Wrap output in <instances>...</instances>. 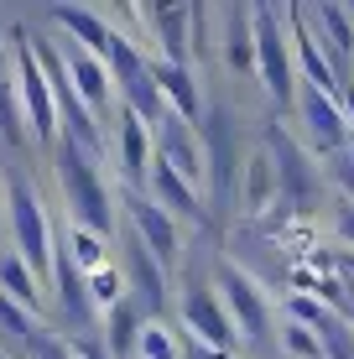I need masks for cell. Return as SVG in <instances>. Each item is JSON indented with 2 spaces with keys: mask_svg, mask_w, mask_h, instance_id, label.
I'll return each mask as SVG.
<instances>
[{
  "mask_svg": "<svg viewBox=\"0 0 354 359\" xmlns=\"http://www.w3.org/2000/svg\"><path fill=\"white\" fill-rule=\"evenodd\" d=\"M151 162H162L172 177H182L188 188H203V146L198 126H182L177 115H162L151 126Z\"/></svg>",
  "mask_w": 354,
  "mask_h": 359,
  "instance_id": "9c48e42d",
  "label": "cell"
},
{
  "mask_svg": "<svg viewBox=\"0 0 354 359\" xmlns=\"http://www.w3.org/2000/svg\"><path fill=\"white\" fill-rule=\"evenodd\" d=\"M146 198H151L156 208H162L167 219H188V224H209V214H203V198L198 188H188L182 177H172L162 162H151V172H146Z\"/></svg>",
  "mask_w": 354,
  "mask_h": 359,
  "instance_id": "2e32d148",
  "label": "cell"
},
{
  "mask_svg": "<svg viewBox=\"0 0 354 359\" xmlns=\"http://www.w3.org/2000/svg\"><path fill=\"white\" fill-rule=\"evenodd\" d=\"M282 16L292 21V36H287V42L297 47V63H302V73H308V89H318V94H328V99H339V94H344V83L334 79V68H328V57H323V47H318V32L308 27L302 6H287Z\"/></svg>",
  "mask_w": 354,
  "mask_h": 359,
  "instance_id": "9a60e30c",
  "label": "cell"
},
{
  "mask_svg": "<svg viewBox=\"0 0 354 359\" xmlns=\"http://www.w3.org/2000/svg\"><path fill=\"white\" fill-rule=\"evenodd\" d=\"M266 146H271L266 156H271V172H276V198H282L292 214H313V203H318V193H323L313 151L292 141L287 126H271V130H266Z\"/></svg>",
  "mask_w": 354,
  "mask_h": 359,
  "instance_id": "277c9868",
  "label": "cell"
},
{
  "mask_svg": "<svg viewBox=\"0 0 354 359\" xmlns=\"http://www.w3.org/2000/svg\"><path fill=\"white\" fill-rule=\"evenodd\" d=\"M276 349H282V359H323V344H318V333L313 328H302V323H282V333H276Z\"/></svg>",
  "mask_w": 354,
  "mask_h": 359,
  "instance_id": "4316f807",
  "label": "cell"
},
{
  "mask_svg": "<svg viewBox=\"0 0 354 359\" xmlns=\"http://www.w3.org/2000/svg\"><path fill=\"white\" fill-rule=\"evenodd\" d=\"M115 151H120L125 188L141 193L146 188V172H151V130H146L130 109H120V120H115Z\"/></svg>",
  "mask_w": 354,
  "mask_h": 359,
  "instance_id": "ac0fdd59",
  "label": "cell"
},
{
  "mask_svg": "<svg viewBox=\"0 0 354 359\" xmlns=\"http://www.w3.org/2000/svg\"><path fill=\"white\" fill-rule=\"evenodd\" d=\"M0 203H6V188H0Z\"/></svg>",
  "mask_w": 354,
  "mask_h": 359,
  "instance_id": "836d02e7",
  "label": "cell"
},
{
  "mask_svg": "<svg viewBox=\"0 0 354 359\" xmlns=\"http://www.w3.org/2000/svg\"><path fill=\"white\" fill-rule=\"evenodd\" d=\"M182 323H188V339L203 344V349H214V354L235 349V328H229V318H224V307H219L214 287H203V281L182 292Z\"/></svg>",
  "mask_w": 354,
  "mask_h": 359,
  "instance_id": "4fadbf2b",
  "label": "cell"
},
{
  "mask_svg": "<svg viewBox=\"0 0 354 359\" xmlns=\"http://www.w3.org/2000/svg\"><path fill=\"white\" fill-rule=\"evenodd\" d=\"M83 292H89V307H94V318H104L115 302H125V281H120V271L115 266H100V271H89L83 276Z\"/></svg>",
  "mask_w": 354,
  "mask_h": 359,
  "instance_id": "484cf974",
  "label": "cell"
},
{
  "mask_svg": "<svg viewBox=\"0 0 354 359\" xmlns=\"http://www.w3.org/2000/svg\"><path fill=\"white\" fill-rule=\"evenodd\" d=\"M219 21H224V63L229 73H240V79H255V36H250V11H214Z\"/></svg>",
  "mask_w": 354,
  "mask_h": 359,
  "instance_id": "7402d4cb",
  "label": "cell"
},
{
  "mask_svg": "<svg viewBox=\"0 0 354 359\" xmlns=\"http://www.w3.org/2000/svg\"><path fill=\"white\" fill-rule=\"evenodd\" d=\"M136 349H141V359H182V349H177V339H172L167 323H146Z\"/></svg>",
  "mask_w": 354,
  "mask_h": 359,
  "instance_id": "83f0119b",
  "label": "cell"
},
{
  "mask_svg": "<svg viewBox=\"0 0 354 359\" xmlns=\"http://www.w3.org/2000/svg\"><path fill=\"white\" fill-rule=\"evenodd\" d=\"M0 292H6L16 307H27L32 318L42 313V281H36L32 271L16 261V255H6V261H0Z\"/></svg>",
  "mask_w": 354,
  "mask_h": 359,
  "instance_id": "d4e9b609",
  "label": "cell"
},
{
  "mask_svg": "<svg viewBox=\"0 0 354 359\" xmlns=\"http://www.w3.org/2000/svg\"><path fill=\"white\" fill-rule=\"evenodd\" d=\"M0 135L11 146H27V126H21V104H16V68H11L6 42H0Z\"/></svg>",
  "mask_w": 354,
  "mask_h": 359,
  "instance_id": "cb8c5ba5",
  "label": "cell"
},
{
  "mask_svg": "<svg viewBox=\"0 0 354 359\" xmlns=\"http://www.w3.org/2000/svg\"><path fill=\"white\" fill-rule=\"evenodd\" d=\"M292 109H297V120H302V130H308V151L313 156H339L344 151V141H349V130H344V109H339V99H328L318 89H308L302 83L297 99H292Z\"/></svg>",
  "mask_w": 354,
  "mask_h": 359,
  "instance_id": "7c38bea8",
  "label": "cell"
},
{
  "mask_svg": "<svg viewBox=\"0 0 354 359\" xmlns=\"http://www.w3.org/2000/svg\"><path fill=\"white\" fill-rule=\"evenodd\" d=\"M177 349L188 354V359H229V354H214V349H203V344H193V339H188V344H177Z\"/></svg>",
  "mask_w": 354,
  "mask_h": 359,
  "instance_id": "1f68e13d",
  "label": "cell"
},
{
  "mask_svg": "<svg viewBox=\"0 0 354 359\" xmlns=\"http://www.w3.org/2000/svg\"><path fill=\"white\" fill-rule=\"evenodd\" d=\"M141 328H146V318H141V307L130 302H115L104 313V333H100V344H104V354L109 359H130L136 354V339H141Z\"/></svg>",
  "mask_w": 354,
  "mask_h": 359,
  "instance_id": "603a6c76",
  "label": "cell"
},
{
  "mask_svg": "<svg viewBox=\"0 0 354 359\" xmlns=\"http://www.w3.org/2000/svg\"><path fill=\"white\" fill-rule=\"evenodd\" d=\"M339 276H344V281H354V255H339Z\"/></svg>",
  "mask_w": 354,
  "mask_h": 359,
  "instance_id": "d6a6232c",
  "label": "cell"
},
{
  "mask_svg": "<svg viewBox=\"0 0 354 359\" xmlns=\"http://www.w3.org/2000/svg\"><path fill=\"white\" fill-rule=\"evenodd\" d=\"M318 344H323V359H354V328L344 318H328L318 328Z\"/></svg>",
  "mask_w": 354,
  "mask_h": 359,
  "instance_id": "f1b7e54d",
  "label": "cell"
},
{
  "mask_svg": "<svg viewBox=\"0 0 354 359\" xmlns=\"http://www.w3.org/2000/svg\"><path fill=\"white\" fill-rule=\"evenodd\" d=\"M151 79H156V94H162L167 115H177L182 126H198L203 120V94L193 83V68H172V63H156L151 57Z\"/></svg>",
  "mask_w": 354,
  "mask_h": 359,
  "instance_id": "e0dca14e",
  "label": "cell"
},
{
  "mask_svg": "<svg viewBox=\"0 0 354 359\" xmlns=\"http://www.w3.org/2000/svg\"><path fill=\"white\" fill-rule=\"evenodd\" d=\"M53 172H57V188H63V203H68V224H79V229L100 234V240H109V234L120 229V214H115V198H109L104 177H100V162L83 156L73 141L57 135Z\"/></svg>",
  "mask_w": 354,
  "mask_h": 359,
  "instance_id": "6da1fadb",
  "label": "cell"
},
{
  "mask_svg": "<svg viewBox=\"0 0 354 359\" xmlns=\"http://www.w3.org/2000/svg\"><path fill=\"white\" fill-rule=\"evenodd\" d=\"M11 68H16V104H21V126L32 130L36 146H57V109L47 94V79L32 57V42L21 27H11Z\"/></svg>",
  "mask_w": 354,
  "mask_h": 359,
  "instance_id": "5b68a950",
  "label": "cell"
},
{
  "mask_svg": "<svg viewBox=\"0 0 354 359\" xmlns=\"http://www.w3.org/2000/svg\"><path fill=\"white\" fill-rule=\"evenodd\" d=\"M53 21L68 32V42L73 47H83L89 57H109V16H100V11H83V6H63V11H53Z\"/></svg>",
  "mask_w": 354,
  "mask_h": 359,
  "instance_id": "ffe728a7",
  "label": "cell"
},
{
  "mask_svg": "<svg viewBox=\"0 0 354 359\" xmlns=\"http://www.w3.org/2000/svg\"><path fill=\"white\" fill-rule=\"evenodd\" d=\"M57 47V57H63V73H68V83H73V94L83 99V109L94 115V126H109V109H115V94H109V68L100 63V57H89L83 47H73V42H53Z\"/></svg>",
  "mask_w": 354,
  "mask_h": 359,
  "instance_id": "8fae6325",
  "label": "cell"
},
{
  "mask_svg": "<svg viewBox=\"0 0 354 359\" xmlns=\"http://www.w3.org/2000/svg\"><path fill=\"white\" fill-rule=\"evenodd\" d=\"M115 271H120V281H125V292H136L146 323L167 313V302H172V276L151 261V250H146L130 229H125V266H115Z\"/></svg>",
  "mask_w": 354,
  "mask_h": 359,
  "instance_id": "30bf717a",
  "label": "cell"
},
{
  "mask_svg": "<svg viewBox=\"0 0 354 359\" xmlns=\"http://www.w3.org/2000/svg\"><path fill=\"white\" fill-rule=\"evenodd\" d=\"M235 203L245 214H266L276 203V172H271V156L266 151H250L240 162V188H235Z\"/></svg>",
  "mask_w": 354,
  "mask_h": 359,
  "instance_id": "44dd1931",
  "label": "cell"
},
{
  "mask_svg": "<svg viewBox=\"0 0 354 359\" xmlns=\"http://www.w3.org/2000/svg\"><path fill=\"white\" fill-rule=\"evenodd\" d=\"M141 21H146V32H156V42H151V57H156V63L188 68L193 11H188V6H156V11H146V6H141Z\"/></svg>",
  "mask_w": 354,
  "mask_h": 359,
  "instance_id": "5bb4252c",
  "label": "cell"
},
{
  "mask_svg": "<svg viewBox=\"0 0 354 359\" xmlns=\"http://www.w3.org/2000/svg\"><path fill=\"white\" fill-rule=\"evenodd\" d=\"M203 135V182H209V208L203 214H229L235 208V188H240V141H235V120L224 115V109H209V115L198 120Z\"/></svg>",
  "mask_w": 354,
  "mask_h": 359,
  "instance_id": "3957f363",
  "label": "cell"
},
{
  "mask_svg": "<svg viewBox=\"0 0 354 359\" xmlns=\"http://www.w3.org/2000/svg\"><path fill=\"white\" fill-rule=\"evenodd\" d=\"M302 16H308V27H318L323 32V57H328V68H349V57H354V21H349V6H318V11H308L302 6Z\"/></svg>",
  "mask_w": 354,
  "mask_h": 359,
  "instance_id": "d6986e66",
  "label": "cell"
},
{
  "mask_svg": "<svg viewBox=\"0 0 354 359\" xmlns=\"http://www.w3.org/2000/svg\"><path fill=\"white\" fill-rule=\"evenodd\" d=\"M120 203H125V229L136 234V240L151 250V261L172 276V266H177V255H182V240H177V224L162 214V208L151 203L146 193H120Z\"/></svg>",
  "mask_w": 354,
  "mask_h": 359,
  "instance_id": "ba28073f",
  "label": "cell"
},
{
  "mask_svg": "<svg viewBox=\"0 0 354 359\" xmlns=\"http://www.w3.org/2000/svg\"><path fill=\"white\" fill-rule=\"evenodd\" d=\"M334 224H339V234H344V245H354V208L344 203V198L334 203Z\"/></svg>",
  "mask_w": 354,
  "mask_h": 359,
  "instance_id": "4dcf8cb0",
  "label": "cell"
},
{
  "mask_svg": "<svg viewBox=\"0 0 354 359\" xmlns=\"http://www.w3.org/2000/svg\"><path fill=\"white\" fill-rule=\"evenodd\" d=\"M214 287H219V292H214L219 307H224L229 328H240V339H250V344H266V339H271V302H266L261 281H255L250 271L219 261V266H214Z\"/></svg>",
  "mask_w": 354,
  "mask_h": 359,
  "instance_id": "52a82bcc",
  "label": "cell"
},
{
  "mask_svg": "<svg viewBox=\"0 0 354 359\" xmlns=\"http://www.w3.org/2000/svg\"><path fill=\"white\" fill-rule=\"evenodd\" d=\"M68 359H109L100 333H83V339H68Z\"/></svg>",
  "mask_w": 354,
  "mask_h": 359,
  "instance_id": "f546056e",
  "label": "cell"
},
{
  "mask_svg": "<svg viewBox=\"0 0 354 359\" xmlns=\"http://www.w3.org/2000/svg\"><path fill=\"white\" fill-rule=\"evenodd\" d=\"M287 21L276 6H250V36H255V73H261L266 94L282 109L297 99V79H292V53H287Z\"/></svg>",
  "mask_w": 354,
  "mask_h": 359,
  "instance_id": "8992f818",
  "label": "cell"
},
{
  "mask_svg": "<svg viewBox=\"0 0 354 359\" xmlns=\"http://www.w3.org/2000/svg\"><path fill=\"white\" fill-rule=\"evenodd\" d=\"M6 214H11V240H16V261L32 271L47 287V271H53V224H47V208L27 177H11L6 188Z\"/></svg>",
  "mask_w": 354,
  "mask_h": 359,
  "instance_id": "7a4b0ae2",
  "label": "cell"
}]
</instances>
